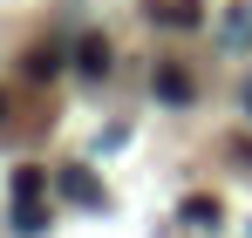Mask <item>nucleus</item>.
<instances>
[{"label": "nucleus", "instance_id": "7", "mask_svg": "<svg viewBox=\"0 0 252 238\" xmlns=\"http://www.w3.org/2000/svg\"><path fill=\"white\" fill-rule=\"evenodd\" d=\"M55 68H62L55 48H28V75H55Z\"/></svg>", "mask_w": 252, "mask_h": 238}, {"label": "nucleus", "instance_id": "3", "mask_svg": "<svg viewBox=\"0 0 252 238\" xmlns=\"http://www.w3.org/2000/svg\"><path fill=\"white\" fill-rule=\"evenodd\" d=\"M184 225H191V232H218V198H205V191L184 198Z\"/></svg>", "mask_w": 252, "mask_h": 238}, {"label": "nucleus", "instance_id": "9", "mask_svg": "<svg viewBox=\"0 0 252 238\" xmlns=\"http://www.w3.org/2000/svg\"><path fill=\"white\" fill-rule=\"evenodd\" d=\"M246 102H252V89H246Z\"/></svg>", "mask_w": 252, "mask_h": 238}, {"label": "nucleus", "instance_id": "5", "mask_svg": "<svg viewBox=\"0 0 252 238\" xmlns=\"http://www.w3.org/2000/svg\"><path fill=\"white\" fill-rule=\"evenodd\" d=\"M218 34L232 41V48H246V41H252V0L239 7V14H225V28H218Z\"/></svg>", "mask_w": 252, "mask_h": 238}, {"label": "nucleus", "instance_id": "1", "mask_svg": "<svg viewBox=\"0 0 252 238\" xmlns=\"http://www.w3.org/2000/svg\"><path fill=\"white\" fill-rule=\"evenodd\" d=\"M41 170H34V163H21V170H14V225H21V232H41Z\"/></svg>", "mask_w": 252, "mask_h": 238}, {"label": "nucleus", "instance_id": "8", "mask_svg": "<svg viewBox=\"0 0 252 238\" xmlns=\"http://www.w3.org/2000/svg\"><path fill=\"white\" fill-rule=\"evenodd\" d=\"M0 116H7V102H0Z\"/></svg>", "mask_w": 252, "mask_h": 238}, {"label": "nucleus", "instance_id": "6", "mask_svg": "<svg viewBox=\"0 0 252 238\" xmlns=\"http://www.w3.org/2000/svg\"><path fill=\"white\" fill-rule=\"evenodd\" d=\"M82 68L89 75H109V41H82Z\"/></svg>", "mask_w": 252, "mask_h": 238}, {"label": "nucleus", "instance_id": "2", "mask_svg": "<svg viewBox=\"0 0 252 238\" xmlns=\"http://www.w3.org/2000/svg\"><path fill=\"white\" fill-rule=\"evenodd\" d=\"M62 191H68L75 204H89V211H102V184H95L89 170H62Z\"/></svg>", "mask_w": 252, "mask_h": 238}, {"label": "nucleus", "instance_id": "4", "mask_svg": "<svg viewBox=\"0 0 252 238\" xmlns=\"http://www.w3.org/2000/svg\"><path fill=\"white\" fill-rule=\"evenodd\" d=\"M157 95L164 102H191V75L184 68H157Z\"/></svg>", "mask_w": 252, "mask_h": 238}]
</instances>
